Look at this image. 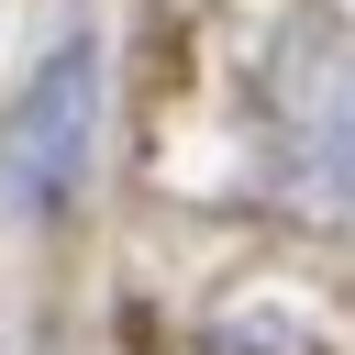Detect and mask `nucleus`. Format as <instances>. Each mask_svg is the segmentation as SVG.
<instances>
[{
    "label": "nucleus",
    "mask_w": 355,
    "mask_h": 355,
    "mask_svg": "<svg viewBox=\"0 0 355 355\" xmlns=\"http://www.w3.org/2000/svg\"><path fill=\"white\" fill-rule=\"evenodd\" d=\"M89 144H100V44L67 33V44L22 78V100L0 111V189H11L22 211H55V200L89 178Z\"/></svg>",
    "instance_id": "1"
},
{
    "label": "nucleus",
    "mask_w": 355,
    "mask_h": 355,
    "mask_svg": "<svg viewBox=\"0 0 355 355\" xmlns=\"http://www.w3.org/2000/svg\"><path fill=\"white\" fill-rule=\"evenodd\" d=\"M288 178L311 200H355V33H333L288 89Z\"/></svg>",
    "instance_id": "2"
}]
</instances>
